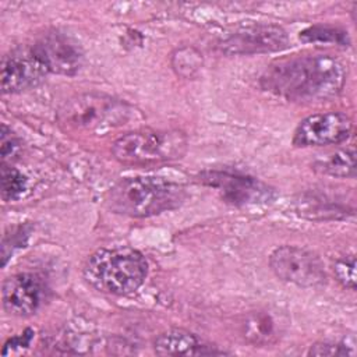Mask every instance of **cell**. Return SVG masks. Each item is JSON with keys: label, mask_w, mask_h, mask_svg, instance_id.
<instances>
[{"label": "cell", "mask_w": 357, "mask_h": 357, "mask_svg": "<svg viewBox=\"0 0 357 357\" xmlns=\"http://www.w3.org/2000/svg\"><path fill=\"white\" fill-rule=\"evenodd\" d=\"M185 188L162 177H127L117 181L106 194L107 208L130 218H148L180 206Z\"/></svg>", "instance_id": "cell-2"}, {"label": "cell", "mask_w": 357, "mask_h": 357, "mask_svg": "<svg viewBox=\"0 0 357 357\" xmlns=\"http://www.w3.org/2000/svg\"><path fill=\"white\" fill-rule=\"evenodd\" d=\"M0 144H1V159L6 162L7 158L15 156L21 149L20 139L14 135V132L6 126L1 124V132H0Z\"/></svg>", "instance_id": "cell-21"}, {"label": "cell", "mask_w": 357, "mask_h": 357, "mask_svg": "<svg viewBox=\"0 0 357 357\" xmlns=\"http://www.w3.org/2000/svg\"><path fill=\"white\" fill-rule=\"evenodd\" d=\"M31 49L47 74L74 75L82 66L84 54L81 47L70 36L59 31L43 33Z\"/></svg>", "instance_id": "cell-10"}, {"label": "cell", "mask_w": 357, "mask_h": 357, "mask_svg": "<svg viewBox=\"0 0 357 357\" xmlns=\"http://www.w3.org/2000/svg\"><path fill=\"white\" fill-rule=\"evenodd\" d=\"M269 266L276 278L298 287H317L326 282L321 258L303 247H278L269 257Z\"/></svg>", "instance_id": "cell-6"}, {"label": "cell", "mask_w": 357, "mask_h": 357, "mask_svg": "<svg viewBox=\"0 0 357 357\" xmlns=\"http://www.w3.org/2000/svg\"><path fill=\"white\" fill-rule=\"evenodd\" d=\"M45 297L42 282L32 273H15L8 276L1 289V301L6 312L14 317L35 314Z\"/></svg>", "instance_id": "cell-12"}, {"label": "cell", "mask_w": 357, "mask_h": 357, "mask_svg": "<svg viewBox=\"0 0 357 357\" xmlns=\"http://www.w3.org/2000/svg\"><path fill=\"white\" fill-rule=\"evenodd\" d=\"M286 31L275 24H252L236 28L218 43L226 54H255L278 52L287 46Z\"/></svg>", "instance_id": "cell-8"}, {"label": "cell", "mask_w": 357, "mask_h": 357, "mask_svg": "<svg viewBox=\"0 0 357 357\" xmlns=\"http://www.w3.org/2000/svg\"><path fill=\"white\" fill-rule=\"evenodd\" d=\"M199 63L201 57L192 47L180 49L173 56V67L181 75H191L199 67Z\"/></svg>", "instance_id": "cell-19"}, {"label": "cell", "mask_w": 357, "mask_h": 357, "mask_svg": "<svg viewBox=\"0 0 357 357\" xmlns=\"http://www.w3.org/2000/svg\"><path fill=\"white\" fill-rule=\"evenodd\" d=\"M187 137L178 130H137L119 137L112 145L116 160L127 166H148L181 158Z\"/></svg>", "instance_id": "cell-5"}, {"label": "cell", "mask_w": 357, "mask_h": 357, "mask_svg": "<svg viewBox=\"0 0 357 357\" xmlns=\"http://www.w3.org/2000/svg\"><path fill=\"white\" fill-rule=\"evenodd\" d=\"M28 185L26 177L6 163H1V197L4 201H15L22 197Z\"/></svg>", "instance_id": "cell-16"}, {"label": "cell", "mask_w": 357, "mask_h": 357, "mask_svg": "<svg viewBox=\"0 0 357 357\" xmlns=\"http://www.w3.org/2000/svg\"><path fill=\"white\" fill-rule=\"evenodd\" d=\"M354 346H349L346 342L324 340L314 343L308 354L310 356H354Z\"/></svg>", "instance_id": "cell-20"}, {"label": "cell", "mask_w": 357, "mask_h": 357, "mask_svg": "<svg viewBox=\"0 0 357 357\" xmlns=\"http://www.w3.org/2000/svg\"><path fill=\"white\" fill-rule=\"evenodd\" d=\"M82 276L98 291L128 296L144 284L148 262L138 250L130 247L99 248L86 258Z\"/></svg>", "instance_id": "cell-3"}, {"label": "cell", "mask_w": 357, "mask_h": 357, "mask_svg": "<svg viewBox=\"0 0 357 357\" xmlns=\"http://www.w3.org/2000/svg\"><path fill=\"white\" fill-rule=\"evenodd\" d=\"M350 117L340 112L315 113L303 119L294 130L296 146H324L346 141L351 132Z\"/></svg>", "instance_id": "cell-9"}, {"label": "cell", "mask_w": 357, "mask_h": 357, "mask_svg": "<svg viewBox=\"0 0 357 357\" xmlns=\"http://www.w3.org/2000/svg\"><path fill=\"white\" fill-rule=\"evenodd\" d=\"M244 337L254 344H268L273 339L275 326L268 315H251L244 322Z\"/></svg>", "instance_id": "cell-15"}, {"label": "cell", "mask_w": 357, "mask_h": 357, "mask_svg": "<svg viewBox=\"0 0 357 357\" xmlns=\"http://www.w3.org/2000/svg\"><path fill=\"white\" fill-rule=\"evenodd\" d=\"M312 169L325 176L353 178L356 176V152L353 148L337 149L332 153L315 159Z\"/></svg>", "instance_id": "cell-14"}, {"label": "cell", "mask_w": 357, "mask_h": 357, "mask_svg": "<svg viewBox=\"0 0 357 357\" xmlns=\"http://www.w3.org/2000/svg\"><path fill=\"white\" fill-rule=\"evenodd\" d=\"M199 181L215 188L220 198L231 205L266 204L275 198V190L264 181L226 170H206L199 173Z\"/></svg>", "instance_id": "cell-7"}, {"label": "cell", "mask_w": 357, "mask_h": 357, "mask_svg": "<svg viewBox=\"0 0 357 357\" xmlns=\"http://www.w3.org/2000/svg\"><path fill=\"white\" fill-rule=\"evenodd\" d=\"M300 39L304 42H321V43H336L342 46H347L349 38L347 32L328 25H314L303 32H300Z\"/></svg>", "instance_id": "cell-17"}, {"label": "cell", "mask_w": 357, "mask_h": 357, "mask_svg": "<svg viewBox=\"0 0 357 357\" xmlns=\"http://www.w3.org/2000/svg\"><path fill=\"white\" fill-rule=\"evenodd\" d=\"M346 74L344 64L335 56L303 54L268 66L261 77V86L291 102H321L343 89Z\"/></svg>", "instance_id": "cell-1"}, {"label": "cell", "mask_w": 357, "mask_h": 357, "mask_svg": "<svg viewBox=\"0 0 357 357\" xmlns=\"http://www.w3.org/2000/svg\"><path fill=\"white\" fill-rule=\"evenodd\" d=\"M333 275L336 280L350 290L356 289V257L344 255L335 261L333 264Z\"/></svg>", "instance_id": "cell-18"}, {"label": "cell", "mask_w": 357, "mask_h": 357, "mask_svg": "<svg viewBox=\"0 0 357 357\" xmlns=\"http://www.w3.org/2000/svg\"><path fill=\"white\" fill-rule=\"evenodd\" d=\"M131 119L130 105L96 92L71 96L56 113L59 127L70 134H103L127 124Z\"/></svg>", "instance_id": "cell-4"}, {"label": "cell", "mask_w": 357, "mask_h": 357, "mask_svg": "<svg viewBox=\"0 0 357 357\" xmlns=\"http://www.w3.org/2000/svg\"><path fill=\"white\" fill-rule=\"evenodd\" d=\"M153 350L160 356H211L225 354L223 350L216 349L201 340L192 332L185 329H167L158 335L153 340Z\"/></svg>", "instance_id": "cell-13"}, {"label": "cell", "mask_w": 357, "mask_h": 357, "mask_svg": "<svg viewBox=\"0 0 357 357\" xmlns=\"http://www.w3.org/2000/svg\"><path fill=\"white\" fill-rule=\"evenodd\" d=\"M47 71L33 54L32 49H14L1 60L3 93H20L39 85Z\"/></svg>", "instance_id": "cell-11"}]
</instances>
